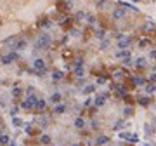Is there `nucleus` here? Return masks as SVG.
Returning <instances> with one entry per match:
<instances>
[{"label":"nucleus","mask_w":156,"mask_h":146,"mask_svg":"<svg viewBox=\"0 0 156 146\" xmlns=\"http://www.w3.org/2000/svg\"><path fill=\"white\" fill-rule=\"evenodd\" d=\"M50 42H52V37H50L49 33H42L40 37H38L35 47H37V49H47V47L50 45Z\"/></svg>","instance_id":"obj_1"},{"label":"nucleus","mask_w":156,"mask_h":146,"mask_svg":"<svg viewBox=\"0 0 156 146\" xmlns=\"http://www.w3.org/2000/svg\"><path fill=\"white\" fill-rule=\"evenodd\" d=\"M116 38H118V49H127L128 45L132 44V37H128V35H116Z\"/></svg>","instance_id":"obj_2"},{"label":"nucleus","mask_w":156,"mask_h":146,"mask_svg":"<svg viewBox=\"0 0 156 146\" xmlns=\"http://www.w3.org/2000/svg\"><path fill=\"white\" fill-rule=\"evenodd\" d=\"M37 101H38V99H37V97H35V96L31 94V96H28L25 101H23V103L19 104V106H21L23 110H31V108H35V104H37Z\"/></svg>","instance_id":"obj_3"},{"label":"nucleus","mask_w":156,"mask_h":146,"mask_svg":"<svg viewBox=\"0 0 156 146\" xmlns=\"http://www.w3.org/2000/svg\"><path fill=\"white\" fill-rule=\"evenodd\" d=\"M17 58H19V56H17L16 52L12 50V52H9V54H4V56H2V58H0V63H2V64H11V63H14Z\"/></svg>","instance_id":"obj_4"},{"label":"nucleus","mask_w":156,"mask_h":146,"mask_svg":"<svg viewBox=\"0 0 156 146\" xmlns=\"http://www.w3.org/2000/svg\"><path fill=\"white\" fill-rule=\"evenodd\" d=\"M118 138L127 139V141H130V143H137L139 141V136H137V134H130V132H118Z\"/></svg>","instance_id":"obj_5"},{"label":"nucleus","mask_w":156,"mask_h":146,"mask_svg":"<svg viewBox=\"0 0 156 146\" xmlns=\"http://www.w3.org/2000/svg\"><path fill=\"white\" fill-rule=\"evenodd\" d=\"M33 68H35V70L37 71H43V73H45V61H43V59H35V61H33Z\"/></svg>","instance_id":"obj_6"},{"label":"nucleus","mask_w":156,"mask_h":146,"mask_svg":"<svg viewBox=\"0 0 156 146\" xmlns=\"http://www.w3.org/2000/svg\"><path fill=\"white\" fill-rule=\"evenodd\" d=\"M125 16H127V12H125L123 7H116L115 11H113V17H115V19H123Z\"/></svg>","instance_id":"obj_7"},{"label":"nucleus","mask_w":156,"mask_h":146,"mask_svg":"<svg viewBox=\"0 0 156 146\" xmlns=\"http://www.w3.org/2000/svg\"><path fill=\"white\" fill-rule=\"evenodd\" d=\"M26 49V40L25 38H17L16 44H14V50H23Z\"/></svg>","instance_id":"obj_8"},{"label":"nucleus","mask_w":156,"mask_h":146,"mask_svg":"<svg viewBox=\"0 0 156 146\" xmlns=\"http://www.w3.org/2000/svg\"><path fill=\"white\" fill-rule=\"evenodd\" d=\"M94 104L97 106V108L104 106V104H106V96H95V99H94Z\"/></svg>","instance_id":"obj_9"},{"label":"nucleus","mask_w":156,"mask_h":146,"mask_svg":"<svg viewBox=\"0 0 156 146\" xmlns=\"http://www.w3.org/2000/svg\"><path fill=\"white\" fill-rule=\"evenodd\" d=\"M45 108H47V101H45V99H38L37 104H35V110H38V111H43Z\"/></svg>","instance_id":"obj_10"},{"label":"nucleus","mask_w":156,"mask_h":146,"mask_svg":"<svg viewBox=\"0 0 156 146\" xmlns=\"http://www.w3.org/2000/svg\"><path fill=\"white\" fill-rule=\"evenodd\" d=\"M64 111H66V104L57 103L56 106H54V113H56V115H61V113H64Z\"/></svg>","instance_id":"obj_11"},{"label":"nucleus","mask_w":156,"mask_h":146,"mask_svg":"<svg viewBox=\"0 0 156 146\" xmlns=\"http://www.w3.org/2000/svg\"><path fill=\"white\" fill-rule=\"evenodd\" d=\"M83 94H87V96H89V94H94L95 92V85L94 83H89V85H85V87H83Z\"/></svg>","instance_id":"obj_12"},{"label":"nucleus","mask_w":156,"mask_h":146,"mask_svg":"<svg viewBox=\"0 0 156 146\" xmlns=\"http://www.w3.org/2000/svg\"><path fill=\"white\" fill-rule=\"evenodd\" d=\"M61 101H62V96L59 92H54L52 96H50V103L52 104H57V103H61Z\"/></svg>","instance_id":"obj_13"},{"label":"nucleus","mask_w":156,"mask_h":146,"mask_svg":"<svg viewBox=\"0 0 156 146\" xmlns=\"http://www.w3.org/2000/svg\"><path fill=\"white\" fill-rule=\"evenodd\" d=\"M115 91H116V94H120L121 97L127 96V89H125L123 85H118V83H116V85H115Z\"/></svg>","instance_id":"obj_14"},{"label":"nucleus","mask_w":156,"mask_h":146,"mask_svg":"<svg viewBox=\"0 0 156 146\" xmlns=\"http://www.w3.org/2000/svg\"><path fill=\"white\" fill-rule=\"evenodd\" d=\"M132 83L134 85H146V78H142V77H132Z\"/></svg>","instance_id":"obj_15"},{"label":"nucleus","mask_w":156,"mask_h":146,"mask_svg":"<svg viewBox=\"0 0 156 146\" xmlns=\"http://www.w3.org/2000/svg\"><path fill=\"white\" fill-rule=\"evenodd\" d=\"M9 143H11V138L7 134H2L0 136V146H9Z\"/></svg>","instance_id":"obj_16"},{"label":"nucleus","mask_w":156,"mask_h":146,"mask_svg":"<svg viewBox=\"0 0 156 146\" xmlns=\"http://www.w3.org/2000/svg\"><path fill=\"white\" fill-rule=\"evenodd\" d=\"M137 103H139L140 106H149V104H151V101H149V97L142 96V97H137Z\"/></svg>","instance_id":"obj_17"},{"label":"nucleus","mask_w":156,"mask_h":146,"mask_svg":"<svg viewBox=\"0 0 156 146\" xmlns=\"http://www.w3.org/2000/svg\"><path fill=\"white\" fill-rule=\"evenodd\" d=\"M75 127H76V129H83V127H85V120H83L82 117L75 118Z\"/></svg>","instance_id":"obj_18"},{"label":"nucleus","mask_w":156,"mask_h":146,"mask_svg":"<svg viewBox=\"0 0 156 146\" xmlns=\"http://www.w3.org/2000/svg\"><path fill=\"white\" fill-rule=\"evenodd\" d=\"M144 91H146V94H153V92L156 91V85L154 83H146V85H144Z\"/></svg>","instance_id":"obj_19"},{"label":"nucleus","mask_w":156,"mask_h":146,"mask_svg":"<svg viewBox=\"0 0 156 146\" xmlns=\"http://www.w3.org/2000/svg\"><path fill=\"white\" fill-rule=\"evenodd\" d=\"M108 141H109V138H108V136H99L97 141H95V144H97V146H103V144H106Z\"/></svg>","instance_id":"obj_20"},{"label":"nucleus","mask_w":156,"mask_h":146,"mask_svg":"<svg viewBox=\"0 0 156 146\" xmlns=\"http://www.w3.org/2000/svg\"><path fill=\"white\" fill-rule=\"evenodd\" d=\"M50 141H52V139H50L49 134H42L40 136V143L42 144H50Z\"/></svg>","instance_id":"obj_21"},{"label":"nucleus","mask_w":156,"mask_h":146,"mask_svg":"<svg viewBox=\"0 0 156 146\" xmlns=\"http://www.w3.org/2000/svg\"><path fill=\"white\" fill-rule=\"evenodd\" d=\"M116 56H118L120 59H123V58H128V56H130V52H128L127 49H120L118 52H116Z\"/></svg>","instance_id":"obj_22"},{"label":"nucleus","mask_w":156,"mask_h":146,"mask_svg":"<svg viewBox=\"0 0 156 146\" xmlns=\"http://www.w3.org/2000/svg\"><path fill=\"white\" fill-rule=\"evenodd\" d=\"M144 30H146V31H154V30H156V25L153 23V21H148V23L144 25Z\"/></svg>","instance_id":"obj_23"},{"label":"nucleus","mask_w":156,"mask_h":146,"mask_svg":"<svg viewBox=\"0 0 156 146\" xmlns=\"http://www.w3.org/2000/svg\"><path fill=\"white\" fill-rule=\"evenodd\" d=\"M134 64H135L137 68H144L146 64H148V61H146V58H139V59H137L135 63H134Z\"/></svg>","instance_id":"obj_24"},{"label":"nucleus","mask_w":156,"mask_h":146,"mask_svg":"<svg viewBox=\"0 0 156 146\" xmlns=\"http://www.w3.org/2000/svg\"><path fill=\"white\" fill-rule=\"evenodd\" d=\"M120 5H121V7L130 9V11H134V12H139V9H137V7H134V5H132V4H128V2H120Z\"/></svg>","instance_id":"obj_25"},{"label":"nucleus","mask_w":156,"mask_h":146,"mask_svg":"<svg viewBox=\"0 0 156 146\" xmlns=\"http://www.w3.org/2000/svg\"><path fill=\"white\" fill-rule=\"evenodd\" d=\"M23 96V89L21 87H14L12 89V97H21Z\"/></svg>","instance_id":"obj_26"},{"label":"nucleus","mask_w":156,"mask_h":146,"mask_svg":"<svg viewBox=\"0 0 156 146\" xmlns=\"http://www.w3.org/2000/svg\"><path fill=\"white\" fill-rule=\"evenodd\" d=\"M12 125L14 127H21V125H23V120H21L19 117H16V115H12Z\"/></svg>","instance_id":"obj_27"},{"label":"nucleus","mask_w":156,"mask_h":146,"mask_svg":"<svg viewBox=\"0 0 156 146\" xmlns=\"http://www.w3.org/2000/svg\"><path fill=\"white\" fill-rule=\"evenodd\" d=\"M62 77H64V73H62L61 70H56V71L52 73V78H54V80H61Z\"/></svg>","instance_id":"obj_28"},{"label":"nucleus","mask_w":156,"mask_h":146,"mask_svg":"<svg viewBox=\"0 0 156 146\" xmlns=\"http://www.w3.org/2000/svg\"><path fill=\"white\" fill-rule=\"evenodd\" d=\"M75 77H76V78H82L83 77V68H75Z\"/></svg>","instance_id":"obj_29"},{"label":"nucleus","mask_w":156,"mask_h":146,"mask_svg":"<svg viewBox=\"0 0 156 146\" xmlns=\"http://www.w3.org/2000/svg\"><path fill=\"white\" fill-rule=\"evenodd\" d=\"M50 25H52V23H50L49 19H43V21H40V23H38V26H43V28H49Z\"/></svg>","instance_id":"obj_30"},{"label":"nucleus","mask_w":156,"mask_h":146,"mask_svg":"<svg viewBox=\"0 0 156 146\" xmlns=\"http://www.w3.org/2000/svg\"><path fill=\"white\" fill-rule=\"evenodd\" d=\"M121 63H123L125 66H130V64H134V63H132V58H130V56H128V58H123V59H121Z\"/></svg>","instance_id":"obj_31"},{"label":"nucleus","mask_w":156,"mask_h":146,"mask_svg":"<svg viewBox=\"0 0 156 146\" xmlns=\"http://www.w3.org/2000/svg\"><path fill=\"white\" fill-rule=\"evenodd\" d=\"M85 17H87V14L83 12V11H78V12H76V19H78V21H82V19H85Z\"/></svg>","instance_id":"obj_32"},{"label":"nucleus","mask_w":156,"mask_h":146,"mask_svg":"<svg viewBox=\"0 0 156 146\" xmlns=\"http://www.w3.org/2000/svg\"><path fill=\"white\" fill-rule=\"evenodd\" d=\"M132 113H134V110H132V108H130V106H127V108H125V110H123V115H125V117H130Z\"/></svg>","instance_id":"obj_33"},{"label":"nucleus","mask_w":156,"mask_h":146,"mask_svg":"<svg viewBox=\"0 0 156 146\" xmlns=\"http://www.w3.org/2000/svg\"><path fill=\"white\" fill-rule=\"evenodd\" d=\"M75 68H83V59H82V58L75 61Z\"/></svg>","instance_id":"obj_34"},{"label":"nucleus","mask_w":156,"mask_h":146,"mask_svg":"<svg viewBox=\"0 0 156 146\" xmlns=\"http://www.w3.org/2000/svg\"><path fill=\"white\" fill-rule=\"evenodd\" d=\"M25 132H26V134H31V136L35 134V132H33V129H31V125H28V124L25 125Z\"/></svg>","instance_id":"obj_35"},{"label":"nucleus","mask_w":156,"mask_h":146,"mask_svg":"<svg viewBox=\"0 0 156 146\" xmlns=\"http://www.w3.org/2000/svg\"><path fill=\"white\" fill-rule=\"evenodd\" d=\"M123 77V71H115V75H113V78H116V80H120Z\"/></svg>","instance_id":"obj_36"},{"label":"nucleus","mask_w":156,"mask_h":146,"mask_svg":"<svg viewBox=\"0 0 156 146\" xmlns=\"http://www.w3.org/2000/svg\"><path fill=\"white\" fill-rule=\"evenodd\" d=\"M109 47V40H103L101 42V49H108Z\"/></svg>","instance_id":"obj_37"},{"label":"nucleus","mask_w":156,"mask_h":146,"mask_svg":"<svg viewBox=\"0 0 156 146\" xmlns=\"http://www.w3.org/2000/svg\"><path fill=\"white\" fill-rule=\"evenodd\" d=\"M106 80H108V77H106V78H104V77H99L97 83H99V85H103V83H106Z\"/></svg>","instance_id":"obj_38"},{"label":"nucleus","mask_w":156,"mask_h":146,"mask_svg":"<svg viewBox=\"0 0 156 146\" xmlns=\"http://www.w3.org/2000/svg\"><path fill=\"white\" fill-rule=\"evenodd\" d=\"M148 44H149V40H148V38H144V40H140V42H139V45H140V47H146Z\"/></svg>","instance_id":"obj_39"},{"label":"nucleus","mask_w":156,"mask_h":146,"mask_svg":"<svg viewBox=\"0 0 156 146\" xmlns=\"http://www.w3.org/2000/svg\"><path fill=\"white\" fill-rule=\"evenodd\" d=\"M144 130H146V134H148V136H149V134H153V132H151V130H153L151 125H144Z\"/></svg>","instance_id":"obj_40"},{"label":"nucleus","mask_w":156,"mask_h":146,"mask_svg":"<svg viewBox=\"0 0 156 146\" xmlns=\"http://www.w3.org/2000/svg\"><path fill=\"white\" fill-rule=\"evenodd\" d=\"M87 23L94 25V23H95V17H94V16H87Z\"/></svg>","instance_id":"obj_41"},{"label":"nucleus","mask_w":156,"mask_h":146,"mask_svg":"<svg viewBox=\"0 0 156 146\" xmlns=\"http://www.w3.org/2000/svg\"><path fill=\"white\" fill-rule=\"evenodd\" d=\"M104 4H106V0H99V2H97V7H99V9H103V7H104Z\"/></svg>","instance_id":"obj_42"},{"label":"nucleus","mask_w":156,"mask_h":146,"mask_svg":"<svg viewBox=\"0 0 156 146\" xmlns=\"http://www.w3.org/2000/svg\"><path fill=\"white\" fill-rule=\"evenodd\" d=\"M70 33H71V35H73V37H76V35H78V33H80V31H78V30H76V28H71V31H70Z\"/></svg>","instance_id":"obj_43"},{"label":"nucleus","mask_w":156,"mask_h":146,"mask_svg":"<svg viewBox=\"0 0 156 146\" xmlns=\"http://www.w3.org/2000/svg\"><path fill=\"white\" fill-rule=\"evenodd\" d=\"M97 37L99 38H104V30H97Z\"/></svg>","instance_id":"obj_44"},{"label":"nucleus","mask_w":156,"mask_h":146,"mask_svg":"<svg viewBox=\"0 0 156 146\" xmlns=\"http://www.w3.org/2000/svg\"><path fill=\"white\" fill-rule=\"evenodd\" d=\"M121 125H123V120H120V122H116V124H115V129H118V127H121Z\"/></svg>","instance_id":"obj_45"},{"label":"nucleus","mask_w":156,"mask_h":146,"mask_svg":"<svg viewBox=\"0 0 156 146\" xmlns=\"http://www.w3.org/2000/svg\"><path fill=\"white\" fill-rule=\"evenodd\" d=\"M90 103H92V99H87L85 103H83V106H90Z\"/></svg>","instance_id":"obj_46"},{"label":"nucleus","mask_w":156,"mask_h":146,"mask_svg":"<svg viewBox=\"0 0 156 146\" xmlns=\"http://www.w3.org/2000/svg\"><path fill=\"white\" fill-rule=\"evenodd\" d=\"M151 80H153V82H156V73H153V75H151Z\"/></svg>","instance_id":"obj_47"},{"label":"nucleus","mask_w":156,"mask_h":146,"mask_svg":"<svg viewBox=\"0 0 156 146\" xmlns=\"http://www.w3.org/2000/svg\"><path fill=\"white\" fill-rule=\"evenodd\" d=\"M9 146H16V143H9Z\"/></svg>","instance_id":"obj_48"},{"label":"nucleus","mask_w":156,"mask_h":146,"mask_svg":"<svg viewBox=\"0 0 156 146\" xmlns=\"http://www.w3.org/2000/svg\"><path fill=\"white\" fill-rule=\"evenodd\" d=\"M144 146H153V144H149V143H146V144H144Z\"/></svg>","instance_id":"obj_49"},{"label":"nucleus","mask_w":156,"mask_h":146,"mask_svg":"<svg viewBox=\"0 0 156 146\" xmlns=\"http://www.w3.org/2000/svg\"><path fill=\"white\" fill-rule=\"evenodd\" d=\"M2 134H4V132H2V130H0V136H2Z\"/></svg>","instance_id":"obj_50"},{"label":"nucleus","mask_w":156,"mask_h":146,"mask_svg":"<svg viewBox=\"0 0 156 146\" xmlns=\"http://www.w3.org/2000/svg\"><path fill=\"white\" fill-rule=\"evenodd\" d=\"M73 146H80V144H73Z\"/></svg>","instance_id":"obj_51"}]
</instances>
